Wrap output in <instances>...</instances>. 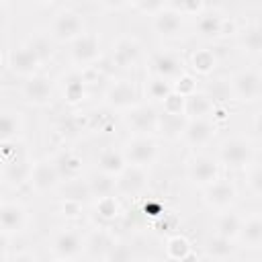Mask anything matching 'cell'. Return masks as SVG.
Wrapping results in <instances>:
<instances>
[{
    "instance_id": "obj_1",
    "label": "cell",
    "mask_w": 262,
    "mask_h": 262,
    "mask_svg": "<svg viewBox=\"0 0 262 262\" xmlns=\"http://www.w3.org/2000/svg\"><path fill=\"white\" fill-rule=\"evenodd\" d=\"M84 33H86V23H84L82 12H78L76 8H70V6H61L59 10H55V14L49 23V29H47V35L51 41L68 43V45L74 43Z\"/></svg>"
},
{
    "instance_id": "obj_2",
    "label": "cell",
    "mask_w": 262,
    "mask_h": 262,
    "mask_svg": "<svg viewBox=\"0 0 262 262\" xmlns=\"http://www.w3.org/2000/svg\"><path fill=\"white\" fill-rule=\"evenodd\" d=\"M254 160H256V149H254L252 139H248V137L233 135V137L223 139L217 147V162L223 168L244 170Z\"/></svg>"
},
{
    "instance_id": "obj_3",
    "label": "cell",
    "mask_w": 262,
    "mask_h": 262,
    "mask_svg": "<svg viewBox=\"0 0 262 262\" xmlns=\"http://www.w3.org/2000/svg\"><path fill=\"white\" fill-rule=\"evenodd\" d=\"M2 147H6L4 160H2V182L10 188H20L23 184L29 182L33 160L27 156L23 145L8 143V145H2Z\"/></svg>"
},
{
    "instance_id": "obj_4",
    "label": "cell",
    "mask_w": 262,
    "mask_h": 262,
    "mask_svg": "<svg viewBox=\"0 0 262 262\" xmlns=\"http://www.w3.org/2000/svg\"><path fill=\"white\" fill-rule=\"evenodd\" d=\"M229 96L237 102H256L262 94V74L256 68H242L227 78Z\"/></svg>"
},
{
    "instance_id": "obj_5",
    "label": "cell",
    "mask_w": 262,
    "mask_h": 262,
    "mask_svg": "<svg viewBox=\"0 0 262 262\" xmlns=\"http://www.w3.org/2000/svg\"><path fill=\"white\" fill-rule=\"evenodd\" d=\"M102 102L111 111H123L127 113L135 104H139V88L129 78H117L106 84L102 92Z\"/></svg>"
},
{
    "instance_id": "obj_6",
    "label": "cell",
    "mask_w": 262,
    "mask_h": 262,
    "mask_svg": "<svg viewBox=\"0 0 262 262\" xmlns=\"http://www.w3.org/2000/svg\"><path fill=\"white\" fill-rule=\"evenodd\" d=\"M121 154L129 166H139V168H149L158 162L160 158V145L154 137H143V135H131L123 147Z\"/></svg>"
},
{
    "instance_id": "obj_7",
    "label": "cell",
    "mask_w": 262,
    "mask_h": 262,
    "mask_svg": "<svg viewBox=\"0 0 262 262\" xmlns=\"http://www.w3.org/2000/svg\"><path fill=\"white\" fill-rule=\"evenodd\" d=\"M149 72H151V76L162 78L174 86L188 72V68L180 53L168 51V49H158L149 55Z\"/></svg>"
},
{
    "instance_id": "obj_8",
    "label": "cell",
    "mask_w": 262,
    "mask_h": 262,
    "mask_svg": "<svg viewBox=\"0 0 262 262\" xmlns=\"http://www.w3.org/2000/svg\"><path fill=\"white\" fill-rule=\"evenodd\" d=\"M123 121L127 129L133 135L154 137L158 135V123H160V108L151 102H139L133 108H129L123 115Z\"/></svg>"
},
{
    "instance_id": "obj_9",
    "label": "cell",
    "mask_w": 262,
    "mask_h": 262,
    "mask_svg": "<svg viewBox=\"0 0 262 262\" xmlns=\"http://www.w3.org/2000/svg\"><path fill=\"white\" fill-rule=\"evenodd\" d=\"M100 55H102L100 37L92 31H86L74 43H70V61L80 72L88 70V68H94V63L100 59Z\"/></svg>"
},
{
    "instance_id": "obj_10",
    "label": "cell",
    "mask_w": 262,
    "mask_h": 262,
    "mask_svg": "<svg viewBox=\"0 0 262 262\" xmlns=\"http://www.w3.org/2000/svg\"><path fill=\"white\" fill-rule=\"evenodd\" d=\"M49 252L55 260L72 262L84 254V235L78 231V227H61L51 235Z\"/></svg>"
},
{
    "instance_id": "obj_11",
    "label": "cell",
    "mask_w": 262,
    "mask_h": 262,
    "mask_svg": "<svg viewBox=\"0 0 262 262\" xmlns=\"http://www.w3.org/2000/svg\"><path fill=\"white\" fill-rule=\"evenodd\" d=\"M149 186V172L147 168L139 166H125L117 176H115V196H125V199H135L141 196Z\"/></svg>"
},
{
    "instance_id": "obj_12",
    "label": "cell",
    "mask_w": 262,
    "mask_h": 262,
    "mask_svg": "<svg viewBox=\"0 0 262 262\" xmlns=\"http://www.w3.org/2000/svg\"><path fill=\"white\" fill-rule=\"evenodd\" d=\"M186 178L190 184L205 188L211 182H215L217 178H221V166H219L217 158H213L209 154H194L186 162Z\"/></svg>"
},
{
    "instance_id": "obj_13",
    "label": "cell",
    "mask_w": 262,
    "mask_h": 262,
    "mask_svg": "<svg viewBox=\"0 0 262 262\" xmlns=\"http://www.w3.org/2000/svg\"><path fill=\"white\" fill-rule=\"evenodd\" d=\"M41 66H43V61L39 59V55L33 51V47L27 41L20 45H14L6 55V68L10 70V74L25 78V80L39 74Z\"/></svg>"
},
{
    "instance_id": "obj_14",
    "label": "cell",
    "mask_w": 262,
    "mask_h": 262,
    "mask_svg": "<svg viewBox=\"0 0 262 262\" xmlns=\"http://www.w3.org/2000/svg\"><path fill=\"white\" fill-rule=\"evenodd\" d=\"M196 31L203 39L207 41H217V39H223L227 35H233L237 29L235 25L217 8H213L209 4V8L199 16L196 20Z\"/></svg>"
},
{
    "instance_id": "obj_15",
    "label": "cell",
    "mask_w": 262,
    "mask_h": 262,
    "mask_svg": "<svg viewBox=\"0 0 262 262\" xmlns=\"http://www.w3.org/2000/svg\"><path fill=\"white\" fill-rule=\"evenodd\" d=\"M235 201H237V188L227 178H217L215 182L203 188V203L215 213L233 209Z\"/></svg>"
},
{
    "instance_id": "obj_16",
    "label": "cell",
    "mask_w": 262,
    "mask_h": 262,
    "mask_svg": "<svg viewBox=\"0 0 262 262\" xmlns=\"http://www.w3.org/2000/svg\"><path fill=\"white\" fill-rule=\"evenodd\" d=\"M27 184L37 194H47V192L57 190V186L61 184V176H59L57 168L53 166L51 158H43V160H35L33 162L31 176H29Z\"/></svg>"
},
{
    "instance_id": "obj_17",
    "label": "cell",
    "mask_w": 262,
    "mask_h": 262,
    "mask_svg": "<svg viewBox=\"0 0 262 262\" xmlns=\"http://www.w3.org/2000/svg\"><path fill=\"white\" fill-rule=\"evenodd\" d=\"M217 127L219 125L211 117H207V119H186L180 139L188 147H205L215 137Z\"/></svg>"
},
{
    "instance_id": "obj_18",
    "label": "cell",
    "mask_w": 262,
    "mask_h": 262,
    "mask_svg": "<svg viewBox=\"0 0 262 262\" xmlns=\"http://www.w3.org/2000/svg\"><path fill=\"white\" fill-rule=\"evenodd\" d=\"M141 59V43L135 37H119L111 49V61L119 70H131Z\"/></svg>"
},
{
    "instance_id": "obj_19",
    "label": "cell",
    "mask_w": 262,
    "mask_h": 262,
    "mask_svg": "<svg viewBox=\"0 0 262 262\" xmlns=\"http://www.w3.org/2000/svg\"><path fill=\"white\" fill-rule=\"evenodd\" d=\"M20 94H23V100L27 104H33V106H45L49 100H51V94H53V84L49 80V76L45 74H35L31 78H27L23 82V88H20Z\"/></svg>"
},
{
    "instance_id": "obj_20",
    "label": "cell",
    "mask_w": 262,
    "mask_h": 262,
    "mask_svg": "<svg viewBox=\"0 0 262 262\" xmlns=\"http://www.w3.org/2000/svg\"><path fill=\"white\" fill-rule=\"evenodd\" d=\"M27 227V209L18 201H0V231L20 233Z\"/></svg>"
},
{
    "instance_id": "obj_21",
    "label": "cell",
    "mask_w": 262,
    "mask_h": 262,
    "mask_svg": "<svg viewBox=\"0 0 262 262\" xmlns=\"http://www.w3.org/2000/svg\"><path fill=\"white\" fill-rule=\"evenodd\" d=\"M151 27L158 33V37H162L164 41H174L180 37L184 23H182V16H178L174 10H170L164 4V8L156 16H151Z\"/></svg>"
},
{
    "instance_id": "obj_22",
    "label": "cell",
    "mask_w": 262,
    "mask_h": 262,
    "mask_svg": "<svg viewBox=\"0 0 262 262\" xmlns=\"http://www.w3.org/2000/svg\"><path fill=\"white\" fill-rule=\"evenodd\" d=\"M113 244L115 237L108 231V227H94L90 233L84 235V254L90 256L92 260H102Z\"/></svg>"
},
{
    "instance_id": "obj_23",
    "label": "cell",
    "mask_w": 262,
    "mask_h": 262,
    "mask_svg": "<svg viewBox=\"0 0 262 262\" xmlns=\"http://www.w3.org/2000/svg\"><path fill=\"white\" fill-rule=\"evenodd\" d=\"M23 131V115L14 108H0V145L14 143Z\"/></svg>"
},
{
    "instance_id": "obj_24",
    "label": "cell",
    "mask_w": 262,
    "mask_h": 262,
    "mask_svg": "<svg viewBox=\"0 0 262 262\" xmlns=\"http://www.w3.org/2000/svg\"><path fill=\"white\" fill-rule=\"evenodd\" d=\"M57 190H59L61 201H72V203H78V205H82V207L92 201L88 182H86V178H82V176L70 178V180H61V184L57 186Z\"/></svg>"
},
{
    "instance_id": "obj_25",
    "label": "cell",
    "mask_w": 262,
    "mask_h": 262,
    "mask_svg": "<svg viewBox=\"0 0 262 262\" xmlns=\"http://www.w3.org/2000/svg\"><path fill=\"white\" fill-rule=\"evenodd\" d=\"M237 239L246 246V248H260L262 246V217L258 211L250 213L248 217L242 219V227L237 233Z\"/></svg>"
},
{
    "instance_id": "obj_26",
    "label": "cell",
    "mask_w": 262,
    "mask_h": 262,
    "mask_svg": "<svg viewBox=\"0 0 262 262\" xmlns=\"http://www.w3.org/2000/svg\"><path fill=\"white\" fill-rule=\"evenodd\" d=\"M235 252H237V246L231 239H225L215 233L205 239V256L211 262H229L235 256Z\"/></svg>"
},
{
    "instance_id": "obj_27",
    "label": "cell",
    "mask_w": 262,
    "mask_h": 262,
    "mask_svg": "<svg viewBox=\"0 0 262 262\" xmlns=\"http://www.w3.org/2000/svg\"><path fill=\"white\" fill-rule=\"evenodd\" d=\"M215 106L217 104L203 90H196L184 98V117L186 119H207L213 115Z\"/></svg>"
},
{
    "instance_id": "obj_28",
    "label": "cell",
    "mask_w": 262,
    "mask_h": 262,
    "mask_svg": "<svg viewBox=\"0 0 262 262\" xmlns=\"http://www.w3.org/2000/svg\"><path fill=\"white\" fill-rule=\"evenodd\" d=\"M51 162L57 168L61 180H70V178L82 176V158L72 149H61L59 154H55L51 158Z\"/></svg>"
},
{
    "instance_id": "obj_29",
    "label": "cell",
    "mask_w": 262,
    "mask_h": 262,
    "mask_svg": "<svg viewBox=\"0 0 262 262\" xmlns=\"http://www.w3.org/2000/svg\"><path fill=\"white\" fill-rule=\"evenodd\" d=\"M235 35H237V45L244 53L260 55V51H262V27L258 23H248L246 27L235 31Z\"/></svg>"
},
{
    "instance_id": "obj_30",
    "label": "cell",
    "mask_w": 262,
    "mask_h": 262,
    "mask_svg": "<svg viewBox=\"0 0 262 262\" xmlns=\"http://www.w3.org/2000/svg\"><path fill=\"white\" fill-rule=\"evenodd\" d=\"M192 74L196 76H211L217 68V55L213 49H207V47H201V49H194L188 57V66Z\"/></svg>"
},
{
    "instance_id": "obj_31",
    "label": "cell",
    "mask_w": 262,
    "mask_h": 262,
    "mask_svg": "<svg viewBox=\"0 0 262 262\" xmlns=\"http://www.w3.org/2000/svg\"><path fill=\"white\" fill-rule=\"evenodd\" d=\"M242 215H237L233 209L229 211H223V213H217V219H215V235H221L225 239H231L235 242L237 239V233H239V227H242Z\"/></svg>"
},
{
    "instance_id": "obj_32",
    "label": "cell",
    "mask_w": 262,
    "mask_h": 262,
    "mask_svg": "<svg viewBox=\"0 0 262 262\" xmlns=\"http://www.w3.org/2000/svg\"><path fill=\"white\" fill-rule=\"evenodd\" d=\"M125 166H127V162H125L121 149H115V147H104L96 158V170L104 172L108 176H117Z\"/></svg>"
},
{
    "instance_id": "obj_33",
    "label": "cell",
    "mask_w": 262,
    "mask_h": 262,
    "mask_svg": "<svg viewBox=\"0 0 262 262\" xmlns=\"http://www.w3.org/2000/svg\"><path fill=\"white\" fill-rule=\"evenodd\" d=\"M86 182H88V188H90V194L94 201L115 196V176L94 170L90 176H86Z\"/></svg>"
},
{
    "instance_id": "obj_34",
    "label": "cell",
    "mask_w": 262,
    "mask_h": 262,
    "mask_svg": "<svg viewBox=\"0 0 262 262\" xmlns=\"http://www.w3.org/2000/svg\"><path fill=\"white\" fill-rule=\"evenodd\" d=\"M86 94V78H84V72L80 70H74L68 74V78L63 80V98L72 104L80 102Z\"/></svg>"
},
{
    "instance_id": "obj_35",
    "label": "cell",
    "mask_w": 262,
    "mask_h": 262,
    "mask_svg": "<svg viewBox=\"0 0 262 262\" xmlns=\"http://www.w3.org/2000/svg\"><path fill=\"white\" fill-rule=\"evenodd\" d=\"M186 117L184 115H170L160 111V123H158V135H164L166 139H180L184 129Z\"/></svg>"
},
{
    "instance_id": "obj_36",
    "label": "cell",
    "mask_w": 262,
    "mask_h": 262,
    "mask_svg": "<svg viewBox=\"0 0 262 262\" xmlns=\"http://www.w3.org/2000/svg\"><path fill=\"white\" fill-rule=\"evenodd\" d=\"M192 254V244L188 242V237L180 235V233H174L166 239V256L170 260H176V262H182L186 256Z\"/></svg>"
},
{
    "instance_id": "obj_37",
    "label": "cell",
    "mask_w": 262,
    "mask_h": 262,
    "mask_svg": "<svg viewBox=\"0 0 262 262\" xmlns=\"http://www.w3.org/2000/svg\"><path fill=\"white\" fill-rule=\"evenodd\" d=\"M172 92H174V86L170 82H166L162 78H156V76H149V80L145 84V94L149 96L151 104H156V102L162 104Z\"/></svg>"
},
{
    "instance_id": "obj_38",
    "label": "cell",
    "mask_w": 262,
    "mask_h": 262,
    "mask_svg": "<svg viewBox=\"0 0 262 262\" xmlns=\"http://www.w3.org/2000/svg\"><path fill=\"white\" fill-rule=\"evenodd\" d=\"M166 6L170 10H174L178 16H201L209 4L207 2H201V0H180V2H166Z\"/></svg>"
},
{
    "instance_id": "obj_39",
    "label": "cell",
    "mask_w": 262,
    "mask_h": 262,
    "mask_svg": "<svg viewBox=\"0 0 262 262\" xmlns=\"http://www.w3.org/2000/svg\"><path fill=\"white\" fill-rule=\"evenodd\" d=\"M244 178H246V190L252 196L260 199V194H262V170H260L258 160H254L248 168H244Z\"/></svg>"
},
{
    "instance_id": "obj_40",
    "label": "cell",
    "mask_w": 262,
    "mask_h": 262,
    "mask_svg": "<svg viewBox=\"0 0 262 262\" xmlns=\"http://www.w3.org/2000/svg\"><path fill=\"white\" fill-rule=\"evenodd\" d=\"M94 209H96V215H98L104 223H111V221H115V219L121 215V203H119L117 196L98 199L96 205H94Z\"/></svg>"
},
{
    "instance_id": "obj_41",
    "label": "cell",
    "mask_w": 262,
    "mask_h": 262,
    "mask_svg": "<svg viewBox=\"0 0 262 262\" xmlns=\"http://www.w3.org/2000/svg\"><path fill=\"white\" fill-rule=\"evenodd\" d=\"M133 260H135V254H133L131 246L115 239V244L108 248V252L104 254V258L100 262H133Z\"/></svg>"
},
{
    "instance_id": "obj_42",
    "label": "cell",
    "mask_w": 262,
    "mask_h": 262,
    "mask_svg": "<svg viewBox=\"0 0 262 262\" xmlns=\"http://www.w3.org/2000/svg\"><path fill=\"white\" fill-rule=\"evenodd\" d=\"M27 43L33 47V51L39 55V59L43 63L51 57V39H49V35H33Z\"/></svg>"
},
{
    "instance_id": "obj_43",
    "label": "cell",
    "mask_w": 262,
    "mask_h": 262,
    "mask_svg": "<svg viewBox=\"0 0 262 262\" xmlns=\"http://www.w3.org/2000/svg\"><path fill=\"white\" fill-rule=\"evenodd\" d=\"M166 2H147V0H131L129 2V8L131 10H137L141 14H147V16H156L162 8H164Z\"/></svg>"
},
{
    "instance_id": "obj_44",
    "label": "cell",
    "mask_w": 262,
    "mask_h": 262,
    "mask_svg": "<svg viewBox=\"0 0 262 262\" xmlns=\"http://www.w3.org/2000/svg\"><path fill=\"white\" fill-rule=\"evenodd\" d=\"M162 113H170V115H184V96H180L178 92H172L164 102H162Z\"/></svg>"
},
{
    "instance_id": "obj_45",
    "label": "cell",
    "mask_w": 262,
    "mask_h": 262,
    "mask_svg": "<svg viewBox=\"0 0 262 262\" xmlns=\"http://www.w3.org/2000/svg\"><path fill=\"white\" fill-rule=\"evenodd\" d=\"M196 90H199V88H196V78H194L190 72H186V74L174 84V92H178V94L184 96V98L190 96V94L196 92Z\"/></svg>"
},
{
    "instance_id": "obj_46",
    "label": "cell",
    "mask_w": 262,
    "mask_h": 262,
    "mask_svg": "<svg viewBox=\"0 0 262 262\" xmlns=\"http://www.w3.org/2000/svg\"><path fill=\"white\" fill-rule=\"evenodd\" d=\"M12 20V8L6 0H0V33H4L10 27Z\"/></svg>"
},
{
    "instance_id": "obj_47",
    "label": "cell",
    "mask_w": 262,
    "mask_h": 262,
    "mask_svg": "<svg viewBox=\"0 0 262 262\" xmlns=\"http://www.w3.org/2000/svg\"><path fill=\"white\" fill-rule=\"evenodd\" d=\"M6 262H41V260H39V256H37V254L29 252V250H23V252L12 254Z\"/></svg>"
},
{
    "instance_id": "obj_48",
    "label": "cell",
    "mask_w": 262,
    "mask_h": 262,
    "mask_svg": "<svg viewBox=\"0 0 262 262\" xmlns=\"http://www.w3.org/2000/svg\"><path fill=\"white\" fill-rule=\"evenodd\" d=\"M61 213L66 217H78L82 213V205L72 203V201H61Z\"/></svg>"
},
{
    "instance_id": "obj_49",
    "label": "cell",
    "mask_w": 262,
    "mask_h": 262,
    "mask_svg": "<svg viewBox=\"0 0 262 262\" xmlns=\"http://www.w3.org/2000/svg\"><path fill=\"white\" fill-rule=\"evenodd\" d=\"M8 246H10V235L0 231V262L8 256Z\"/></svg>"
},
{
    "instance_id": "obj_50",
    "label": "cell",
    "mask_w": 262,
    "mask_h": 262,
    "mask_svg": "<svg viewBox=\"0 0 262 262\" xmlns=\"http://www.w3.org/2000/svg\"><path fill=\"white\" fill-rule=\"evenodd\" d=\"M0 66H2V51H0Z\"/></svg>"
},
{
    "instance_id": "obj_51",
    "label": "cell",
    "mask_w": 262,
    "mask_h": 262,
    "mask_svg": "<svg viewBox=\"0 0 262 262\" xmlns=\"http://www.w3.org/2000/svg\"><path fill=\"white\" fill-rule=\"evenodd\" d=\"M53 262H66V260H53Z\"/></svg>"
}]
</instances>
